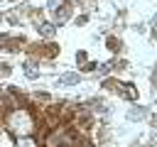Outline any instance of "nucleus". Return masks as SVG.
Masks as SVG:
<instances>
[{
    "mask_svg": "<svg viewBox=\"0 0 157 147\" xmlns=\"http://www.w3.org/2000/svg\"><path fill=\"white\" fill-rule=\"evenodd\" d=\"M78 81V76H74V74H66V76H61V83H76Z\"/></svg>",
    "mask_w": 157,
    "mask_h": 147,
    "instance_id": "2",
    "label": "nucleus"
},
{
    "mask_svg": "<svg viewBox=\"0 0 157 147\" xmlns=\"http://www.w3.org/2000/svg\"><path fill=\"white\" fill-rule=\"evenodd\" d=\"M39 32H42L44 37H52V34H54V27H52V24H42V29H39Z\"/></svg>",
    "mask_w": 157,
    "mask_h": 147,
    "instance_id": "1",
    "label": "nucleus"
}]
</instances>
